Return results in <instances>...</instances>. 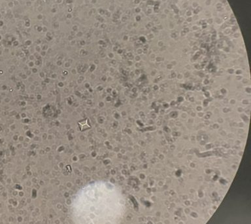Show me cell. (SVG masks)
<instances>
[{
    "label": "cell",
    "instance_id": "cell-1",
    "mask_svg": "<svg viewBox=\"0 0 251 224\" xmlns=\"http://www.w3.org/2000/svg\"><path fill=\"white\" fill-rule=\"evenodd\" d=\"M126 209L125 196L119 187L101 181L82 188L72 210L76 224H119Z\"/></svg>",
    "mask_w": 251,
    "mask_h": 224
}]
</instances>
